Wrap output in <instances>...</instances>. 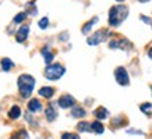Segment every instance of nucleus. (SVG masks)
Listing matches in <instances>:
<instances>
[{
  "label": "nucleus",
  "instance_id": "obj_1",
  "mask_svg": "<svg viewBox=\"0 0 152 139\" xmlns=\"http://www.w3.org/2000/svg\"><path fill=\"white\" fill-rule=\"evenodd\" d=\"M129 15V7L124 4L113 6L109 10V25L110 27H119Z\"/></svg>",
  "mask_w": 152,
  "mask_h": 139
},
{
  "label": "nucleus",
  "instance_id": "obj_2",
  "mask_svg": "<svg viewBox=\"0 0 152 139\" xmlns=\"http://www.w3.org/2000/svg\"><path fill=\"white\" fill-rule=\"evenodd\" d=\"M34 86H35V78L31 77L28 74H24L18 78V89H20V95L27 99V97L31 96V93L34 90Z\"/></svg>",
  "mask_w": 152,
  "mask_h": 139
},
{
  "label": "nucleus",
  "instance_id": "obj_3",
  "mask_svg": "<svg viewBox=\"0 0 152 139\" xmlns=\"http://www.w3.org/2000/svg\"><path fill=\"white\" fill-rule=\"evenodd\" d=\"M66 70L63 65L60 64H49L45 70V77L48 79H50V81H56V79L61 78L63 75H64Z\"/></svg>",
  "mask_w": 152,
  "mask_h": 139
},
{
  "label": "nucleus",
  "instance_id": "obj_4",
  "mask_svg": "<svg viewBox=\"0 0 152 139\" xmlns=\"http://www.w3.org/2000/svg\"><path fill=\"white\" fill-rule=\"evenodd\" d=\"M107 36H110V32L107 31V29H99L96 32L94 33L92 36H89L87 39V43L88 45H91V46H96L102 42H105L107 39Z\"/></svg>",
  "mask_w": 152,
  "mask_h": 139
},
{
  "label": "nucleus",
  "instance_id": "obj_5",
  "mask_svg": "<svg viewBox=\"0 0 152 139\" xmlns=\"http://www.w3.org/2000/svg\"><path fill=\"white\" fill-rule=\"evenodd\" d=\"M115 78L117 81L119 85L121 86H127L130 83V77H129V72H127V70L124 67H117L115 70Z\"/></svg>",
  "mask_w": 152,
  "mask_h": 139
},
{
  "label": "nucleus",
  "instance_id": "obj_6",
  "mask_svg": "<svg viewBox=\"0 0 152 139\" xmlns=\"http://www.w3.org/2000/svg\"><path fill=\"white\" fill-rule=\"evenodd\" d=\"M109 47H110V49H121V50H131V49H133V45H131L127 39L120 38V39L112 41L110 43H109Z\"/></svg>",
  "mask_w": 152,
  "mask_h": 139
},
{
  "label": "nucleus",
  "instance_id": "obj_7",
  "mask_svg": "<svg viewBox=\"0 0 152 139\" xmlns=\"http://www.w3.org/2000/svg\"><path fill=\"white\" fill-rule=\"evenodd\" d=\"M74 103H75V99H74L71 95H63V96H60L59 100H57V104H59L61 109H69V107H73Z\"/></svg>",
  "mask_w": 152,
  "mask_h": 139
},
{
  "label": "nucleus",
  "instance_id": "obj_8",
  "mask_svg": "<svg viewBox=\"0 0 152 139\" xmlns=\"http://www.w3.org/2000/svg\"><path fill=\"white\" fill-rule=\"evenodd\" d=\"M28 32H29V27H28V25H23V27L18 29L17 35H15V41L20 42V43L24 42L28 38Z\"/></svg>",
  "mask_w": 152,
  "mask_h": 139
},
{
  "label": "nucleus",
  "instance_id": "obj_9",
  "mask_svg": "<svg viewBox=\"0 0 152 139\" xmlns=\"http://www.w3.org/2000/svg\"><path fill=\"white\" fill-rule=\"evenodd\" d=\"M45 114H46V120L48 121H55L56 120V117H57V111H56V109H55V104L53 103H50L49 106H48V109H46V111H45Z\"/></svg>",
  "mask_w": 152,
  "mask_h": 139
},
{
  "label": "nucleus",
  "instance_id": "obj_10",
  "mask_svg": "<svg viewBox=\"0 0 152 139\" xmlns=\"http://www.w3.org/2000/svg\"><path fill=\"white\" fill-rule=\"evenodd\" d=\"M41 53H42V56H43V60H45V63H46L48 65L50 64L52 61H53V59H55V56H53V53L50 51V49L48 46H45L43 49L41 50Z\"/></svg>",
  "mask_w": 152,
  "mask_h": 139
},
{
  "label": "nucleus",
  "instance_id": "obj_11",
  "mask_svg": "<svg viewBox=\"0 0 152 139\" xmlns=\"http://www.w3.org/2000/svg\"><path fill=\"white\" fill-rule=\"evenodd\" d=\"M94 116L96 117L98 120H105V118H107L109 117V111L106 110L105 107H98L96 110L94 111Z\"/></svg>",
  "mask_w": 152,
  "mask_h": 139
},
{
  "label": "nucleus",
  "instance_id": "obj_12",
  "mask_svg": "<svg viewBox=\"0 0 152 139\" xmlns=\"http://www.w3.org/2000/svg\"><path fill=\"white\" fill-rule=\"evenodd\" d=\"M42 109V103L38 100V99H32V100H29L28 103V110L32 111V113H38V111Z\"/></svg>",
  "mask_w": 152,
  "mask_h": 139
},
{
  "label": "nucleus",
  "instance_id": "obj_13",
  "mask_svg": "<svg viewBox=\"0 0 152 139\" xmlns=\"http://www.w3.org/2000/svg\"><path fill=\"white\" fill-rule=\"evenodd\" d=\"M39 95L42 97H46V99H50L53 95H55V89L50 88V86H43V88L39 89Z\"/></svg>",
  "mask_w": 152,
  "mask_h": 139
},
{
  "label": "nucleus",
  "instance_id": "obj_14",
  "mask_svg": "<svg viewBox=\"0 0 152 139\" xmlns=\"http://www.w3.org/2000/svg\"><path fill=\"white\" fill-rule=\"evenodd\" d=\"M20 116H21V109H20L18 106H13L11 109H10V111H9V117H10V118L17 120Z\"/></svg>",
  "mask_w": 152,
  "mask_h": 139
},
{
  "label": "nucleus",
  "instance_id": "obj_15",
  "mask_svg": "<svg viewBox=\"0 0 152 139\" xmlns=\"http://www.w3.org/2000/svg\"><path fill=\"white\" fill-rule=\"evenodd\" d=\"M13 67H14V63L10 60V59H7V57H6V59H1V70H3V71L7 72V71H10V68H13Z\"/></svg>",
  "mask_w": 152,
  "mask_h": 139
},
{
  "label": "nucleus",
  "instance_id": "obj_16",
  "mask_svg": "<svg viewBox=\"0 0 152 139\" xmlns=\"http://www.w3.org/2000/svg\"><path fill=\"white\" fill-rule=\"evenodd\" d=\"M71 116L75 118H83V117H85V110L83 107H74L71 110Z\"/></svg>",
  "mask_w": 152,
  "mask_h": 139
},
{
  "label": "nucleus",
  "instance_id": "obj_17",
  "mask_svg": "<svg viewBox=\"0 0 152 139\" xmlns=\"http://www.w3.org/2000/svg\"><path fill=\"white\" fill-rule=\"evenodd\" d=\"M10 139H29V136H28V132L25 130H20V131H17Z\"/></svg>",
  "mask_w": 152,
  "mask_h": 139
},
{
  "label": "nucleus",
  "instance_id": "obj_18",
  "mask_svg": "<svg viewBox=\"0 0 152 139\" xmlns=\"http://www.w3.org/2000/svg\"><path fill=\"white\" fill-rule=\"evenodd\" d=\"M91 127H92V131L96 132V134H103V131H105L102 122H99V121H94L92 124H91Z\"/></svg>",
  "mask_w": 152,
  "mask_h": 139
},
{
  "label": "nucleus",
  "instance_id": "obj_19",
  "mask_svg": "<svg viewBox=\"0 0 152 139\" xmlns=\"http://www.w3.org/2000/svg\"><path fill=\"white\" fill-rule=\"evenodd\" d=\"M96 22H98V17H94V18L91 20V21H88V22L83 27V32H84V33H88L89 31H91L92 25H94V24H96Z\"/></svg>",
  "mask_w": 152,
  "mask_h": 139
},
{
  "label": "nucleus",
  "instance_id": "obj_20",
  "mask_svg": "<svg viewBox=\"0 0 152 139\" xmlns=\"http://www.w3.org/2000/svg\"><path fill=\"white\" fill-rule=\"evenodd\" d=\"M77 130L80 132H89V131H92V127H91V124H88V122H80L77 125Z\"/></svg>",
  "mask_w": 152,
  "mask_h": 139
},
{
  "label": "nucleus",
  "instance_id": "obj_21",
  "mask_svg": "<svg viewBox=\"0 0 152 139\" xmlns=\"http://www.w3.org/2000/svg\"><path fill=\"white\" fill-rule=\"evenodd\" d=\"M140 109H141V111H142L144 114H152V104L151 103H142L141 106H140Z\"/></svg>",
  "mask_w": 152,
  "mask_h": 139
},
{
  "label": "nucleus",
  "instance_id": "obj_22",
  "mask_svg": "<svg viewBox=\"0 0 152 139\" xmlns=\"http://www.w3.org/2000/svg\"><path fill=\"white\" fill-rule=\"evenodd\" d=\"M38 25H39V28H41V29H46L48 25H49V18H48V17H43V18L38 22Z\"/></svg>",
  "mask_w": 152,
  "mask_h": 139
},
{
  "label": "nucleus",
  "instance_id": "obj_23",
  "mask_svg": "<svg viewBox=\"0 0 152 139\" xmlns=\"http://www.w3.org/2000/svg\"><path fill=\"white\" fill-rule=\"evenodd\" d=\"M25 17H27V13H18V15H15V18H14V22L15 24L23 22L24 20H25Z\"/></svg>",
  "mask_w": 152,
  "mask_h": 139
},
{
  "label": "nucleus",
  "instance_id": "obj_24",
  "mask_svg": "<svg viewBox=\"0 0 152 139\" xmlns=\"http://www.w3.org/2000/svg\"><path fill=\"white\" fill-rule=\"evenodd\" d=\"M61 139H80V136L77 134H69V132H66V134L61 135Z\"/></svg>",
  "mask_w": 152,
  "mask_h": 139
},
{
  "label": "nucleus",
  "instance_id": "obj_25",
  "mask_svg": "<svg viewBox=\"0 0 152 139\" xmlns=\"http://www.w3.org/2000/svg\"><path fill=\"white\" fill-rule=\"evenodd\" d=\"M27 7H28V13H31L32 15H35V14H37V7H34L32 1H31V3H28Z\"/></svg>",
  "mask_w": 152,
  "mask_h": 139
},
{
  "label": "nucleus",
  "instance_id": "obj_26",
  "mask_svg": "<svg viewBox=\"0 0 152 139\" xmlns=\"http://www.w3.org/2000/svg\"><path fill=\"white\" fill-rule=\"evenodd\" d=\"M127 132H129V134H140V135H142V134H144L142 131H137V130H129Z\"/></svg>",
  "mask_w": 152,
  "mask_h": 139
},
{
  "label": "nucleus",
  "instance_id": "obj_27",
  "mask_svg": "<svg viewBox=\"0 0 152 139\" xmlns=\"http://www.w3.org/2000/svg\"><path fill=\"white\" fill-rule=\"evenodd\" d=\"M67 39V32H63L60 35V41H66Z\"/></svg>",
  "mask_w": 152,
  "mask_h": 139
},
{
  "label": "nucleus",
  "instance_id": "obj_28",
  "mask_svg": "<svg viewBox=\"0 0 152 139\" xmlns=\"http://www.w3.org/2000/svg\"><path fill=\"white\" fill-rule=\"evenodd\" d=\"M141 20H142L144 22H147V24H149V22H151V18H148V17H144V15H142V17H141Z\"/></svg>",
  "mask_w": 152,
  "mask_h": 139
},
{
  "label": "nucleus",
  "instance_id": "obj_29",
  "mask_svg": "<svg viewBox=\"0 0 152 139\" xmlns=\"http://www.w3.org/2000/svg\"><path fill=\"white\" fill-rule=\"evenodd\" d=\"M148 56H149V59H152V46L149 47V50H148Z\"/></svg>",
  "mask_w": 152,
  "mask_h": 139
},
{
  "label": "nucleus",
  "instance_id": "obj_30",
  "mask_svg": "<svg viewBox=\"0 0 152 139\" xmlns=\"http://www.w3.org/2000/svg\"><path fill=\"white\" fill-rule=\"evenodd\" d=\"M140 3H147V1H149V0H138Z\"/></svg>",
  "mask_w": 152,
  "mask_h": 139
},
{
  "label": "nucleus",
  "instance_id": "obj_31",
  "mask_svg": "<svg viewBox=\"0 0 152 139\" xmlns=\"http://www.w3.org/2000/svg\"><path fill=\"white\" fill-rule=\"evenodd\" d=\"M117 1H123V0H117Z\"/></svg>",
  "mask_w": 152,
  "mask_h": 139
},
{
  "label": "nucleus",
  "instance_id": "obj_32",
  "mask_svg": "<svg viewBox=\"0 0 152 139\" xmlns=\"http://www.w3.org/2000/svg\"><path fill=\"white\" fill-rule=\"evenodd\" d=\"M151 90H152V86H151Z\"/></svg>",
  "mask_w": 152,
  "mask_h": 139
}]
</instances>
